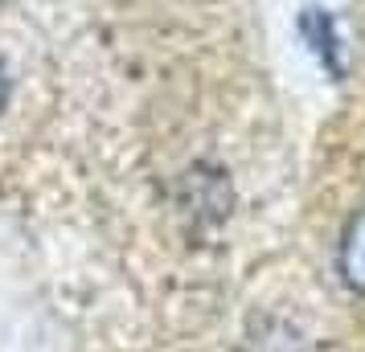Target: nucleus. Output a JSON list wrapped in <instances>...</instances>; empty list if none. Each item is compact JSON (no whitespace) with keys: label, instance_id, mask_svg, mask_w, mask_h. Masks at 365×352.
<instances>
[{"label":"nucleus","instance_id":"obj_1","mask_svg":"<svg viewBox=\"0 0 365 352\" xmlns=\"http://www.w3.org/2000/svg\"><path fill=\"white\" fill-rule=\"evenodd\" d=\"M341 274L349 287L365 291V209L349 221L345 238H341Z\"/></svg>","mask_w":365,"mask_h":352},{"label":"nucleus","instance_id":"obj_2","mask_svg":"<svg viewBox=\"0 0 365 352\" xmlns=\"http://www.w3.org/2000/svg\"><path fill=\"white\" fill-rule=\"evenodd\" d=\"M0 107H4V74H0Z\"/></svg>","mask_w":365,"mask_h":352}]
</instances>
